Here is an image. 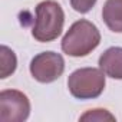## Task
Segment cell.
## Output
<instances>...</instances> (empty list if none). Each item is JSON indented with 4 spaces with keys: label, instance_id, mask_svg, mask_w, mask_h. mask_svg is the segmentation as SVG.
<instances>
[{
    "label": "cell",
    "instance_id": "1",
    "mask_svg": "<svg viewBox=\"0 0 122 122\" xmlns=\"http://www.w3.org/2000/svg\"><path fill=\"white\" fill-rule=\"evenodd\" d=\"M101 43V32L92 22L81 19L75 22L62 39V50L72 57H83L92 53Z\"/></svg>",
    "mask_w": 122,
    "mask_h": 122
},
{
    "label": "cell",
    "instance_id": "2",
    "mask_svg": "<svg viewBox=\"0 0 122 122\" xmlns=\"http://www.w3.org/2000/svg\"><path fill=\"white\" fill-rule=\"evenodd\" d=\"M36 19L32 29V36L40 43H49L57 39L63 30L65 13L55 0H45L35 7Z\"/></svg>",
    "mask_w": 122,
    "mask_h": 122
},
{
    "label": "cell",
    "instance_id": "3",
    "mask_svg": "<svg viewBox=\"0 0 122 122\" xmlns=\"http://www.w3.org/2000/svg\"><path fill=\"white\" fill-rule=\"evenodd\" d=\"M106 85V75L101 68H81L73 71L68 78L71 95L81 101L101 96Z\"/></svg>",
    "mask_w": 122,
    "mask_h": 122
},
{
    "label": "cell",
    "instance_id": "4",
    "mask_svg": "<svg viewBox=\"0 0 122 122\" xmlns=\"http://www.w3.org/2000/svg\"><path fill=\"white\" fill-rule=\"evenodd\" d=\"M35 81L40 83H52L57 81L65 72V60L60 53L47 50L36 55L29 65Z\"/></svg>",
    "mask_w": 122,
    "mask_h": 122
},
{
    "label": "cell",
    "instance_id": "5",
    "mask_svg": "<svg viewBox=\"0 0 122 122\" xmlns=\"http://www.w3.org/2000/svg\"><path fill=\"white\" fill-rule=\"evenodd\" d=\"M30 115L29 98L16 89L0 92V121L2 122H23Z\"/></svg>",
    "mask_w": 122,
    "mask_h": 122
},
{
    "label": "cell",
    "instance_id": "6",
    "mask_svg": "<svg viewBox=\"0 0 122 122\" xmlns=\"http://www.w3.org/2000/svg\"><path fill=\"white\" fill-rule=\"evenodd\" d=\"M99 68L112 79H122V47L113 46L99 56Z\"/></svg>",
    "mask_w": 122,
    "mask_h": 122
},
{
    "label": "cell",
    "instance_id": "7",
    "mask_svg": "<svg viewBox=\"0 0 122 122\" xmlns=\"http://www.w3.org/2000/svg\"><path fill=\"white\" fill-rule=\"evenodd\" d=\"M102 20L113 33H122V0H106L102 7Z\"/></svg>",
    "mask_w": 122,
    "mask_h": 122
},
{
    "label": "cell",
    "instance_id": "8",
    "mask_svg": "<svg viewBox=\"0 0 122 122\" xmlns=\"http://www.w3.org/2000/svg\"><path fill=\"white\" fill-rule=\"evenodd\" d=\"M0 63H2L0 66V78L2 79H6L7 76L15 73L17 68V57L15 52L5 45H2L0 47Z\"/></svg>",
    "mask_w": 122,
    "mask_h": 122
},
{
    "label": "cell",
    "instance_id": "9",
    "mask_svg": "<svg viewBox=\"0 0 122 122\" xmlns=\"http://www.w3.org/2000/svg\"><path fill=\"white\" fill-rule=\"evenodd\" d=\"M81 121H98V122H102V121H115V116L106 111V109H91L88 112H85L83 115H81L79 118Z\"/></svg>",
    "mask_w": 122,
    "mask_h": 122
},
{
    "label": "cell",
    "instance_id": "10",
    "mask_svg": "<svg viewBox=\"0 0 122 122\" xmlns=\"http://www.w3.org/2000/svg\"><path fill=\"white\" fill-rule=\"evenodd\" d=\"M96 2L98 0H71V6L75 12L85 15L92 10V7L96 5Z\"/></svg>",
    "mask_w": 122,
    "mask_h": 122
}]
</instances>
